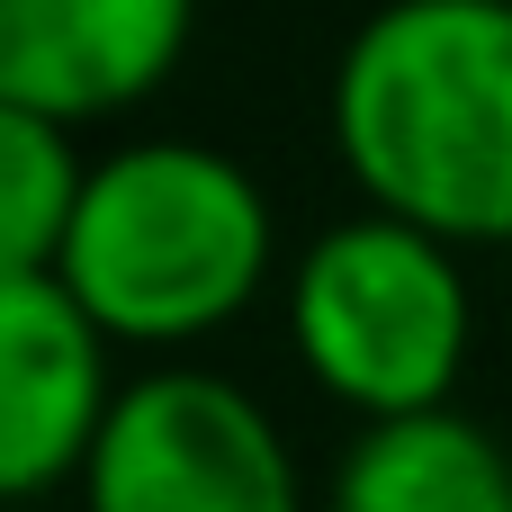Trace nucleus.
Masks as SVG:
<instances>
[{
  "mask_svg": "<svg viewBox=\"0 0 512 512\" xmlns=\"http://www.w3.org/2000/svg\"><path fill=\"white\" fill-rule=\"evenodd\" d=\"M198 0H0V108L54 126L117 117L171 81Z\"/></svg>",
  "mask_w": 512,
  "mask_h": 512,
  "instance_id": "obj_6",
  "label": "nucleus"
},
{
  "mask_svg": "<svg viewBox=\"0 0 512 512\" xmlns=\"http://www.w3.org/2000/svg\"><path fill=\"white\" fill-rule=\"evenodd\" d=\"M108 405L117 378L90 306L54 270L0 279V512L81 477Z\"/></svg>",
  "mask_w": 512,
  "mask_h": 512,
  "instance_id": "obj_5",
  "label": "nucleus"
},
{
  "mask_svg": "<svg viewBox=\"0 0 512 512\" xmlns=\"http://www.w3.org/2000/svg\"><path fill=\"white\" fill-rule=\"evenodd\" d=\"M468 279L459 243L351 207L288 261V342L324 396H342L360 423L441 414L468 360Z\"/></svg>",
  "mask_w": 512,
  "mask_h": 512,
  "instance_id": "obj_3",
  "label": "nucleus"
},
{
  "mask_svg": "<svg viewBox=\"0 0 512 512\" xmlns=\"http://www.w3.org/2000/svg\"><path fill=\"white\" fill-rule=\"evenodd\" d=\"M324 512H512V450L459 405L360 423L333 459Z\"/></svg>",
  "mask_w": 512,
  "mask_h": 512,
  "instance_id": "obj_7",
  "label": "nucleus"
},
{
  "mask_svg": "<svg viewBox=\"0 0 512 512\" xmlns=\"http://www.w3.org/2000/svg\"><path fill=\"white\" fill-rule=\"evenodd\" d=\"M81 189H90V162H81L72 126H54L36 108H0V279L63 261Z\"/></svg>",
  "mask_w": 512,
  "mask_h": 512,
  "instance_id": "obj_8",
  "label": "nucleus"
},
{
  "mask_svg": "<svg viewBox=\"0 0 512 512\" xmlns=\"http://www.w3.org/2000/svg\"><path fill=\"white\" fill-rule=\"evenodd\" d=\"M72 486L81 512H306L297 450L279 441L270 405L189 360L117 387Z\"/></svg>",
  "mask_w": 512,
  "mask_h": 512,
  "instance_id": "obj_4",
  "label": "nucleus"
},
{
  "mask_svg": "<svg viewBox=\"0 0 512 512\" xmlns=\"http://www.w3.org/2000/svg\"><path fill=\"white\" fill-rule=\"evenodd\" d=\"M324 117L378 216L512 243V0H378L333 54Z\"/></svg>",
  "mask_w": 512,
  "mask_h": 512,
  "instance_id": "obj_1",
  "label": "nucleus"
},
{
  "mask_svg": "<svg viewBox=\"0 0 512 512\" xmlns=\"http://www.w3.org/2000/svg\"><path fill=\"white\" fill-rule=\"evenodd\" d=\"M279 261L261 180L198 135H135L90 162L54 279L108 342H198L234 324Z\"/></svg>",
  "mask_w": 512,
  "mask_h": 512,
  "instance_id": "obj_2",
  "label": "nucleus"
}]
</instances>
